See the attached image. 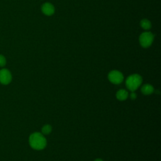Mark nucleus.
Here are the masks:
<instances>
[{
  "label": "nucleus",
  "instance_id": "obj_6",
  "mask_svg": "<svg viewBox=\"0 0 161 161\" xmlns=\"http://www.w3.org/2000/svg\"><path fill=\"white\" fill-rule=\"evenodd\" d=\"M42 11L44 14L50 16L54 13L55 8L52 4L50 3H45L42 6Z\"/></svg>",
  "mask_w": 161,
  "mask_h": 161
},
{
  "label": "nucleus",
  "instance_id": "obj_7",
  "mask_svg": "<svg viewBox=\"0 0 161 161\" xmlns=\"http://www.w3.org/2000/svg\"><path fill=\"white\" fill-rule=\"evenodd\" d=\"M141 91L145 95H149L153 92L154 88L151 84H144L143 86H142V87L141 88Z\"/></svg>",
  "mask_w": 161,
  "mask_h": 161
},
{
  "label": "nucleus",
  "instance_id": "obj_13",
  "mask_svg": "<svg viewBox=\"0 0 161 161\" xmlns=\"http://www.w3.org/2000/svg\"><path fill=\"white\" fill-rule=\"evenodd\" d=\"M94 161H103V160L102 159H101V158H97Z\"/></svg>",
  "mask_w": 161,
  "mask_h": 161
},
{
  "label": "nucleus",
  "instance_id": "obj_2",
  "mask_svg": "<svg viewBox=\"0 0 161 161\" xmlns=\"http://www.w3.org/2000/svg\"><path fill=\"white\" fill-rule=\"evenodd\" d=\"M142 82V77L137 74H134L128 76L126 80L125 84L126 87L131 92L136 91Z\"/></svg>",
  "mask_w": 161,
  "mask_h": 161
},
{
  "label": "nucleus",
  "instance_id": "obj_12",
  "mask_svg": "<svg viewBox=\"0 0 161 161\" xmlns=\"http://www.w3.org/2000/svg\"><path fill=\"white\" fill-rule=\"evenodd\" d=\"M130 98H131V99H133V100H134V99H135L136 98V94L134 92H132L131 94H130Z\"/></svg>",
  "mask_w": 161,
  "mask_h": 161
},
{
  "label": "nucleus",
  "instance_id": "obj_4",
  "mask_svg": "<svg viewBox=\"0 0 161 161\" xmlns=\"http://www.w3.org/2000/svg\"><path fill=\"white\" fill-rule=\"evenodd\" d=\"M109 80L114 84H119L123 80L124 77L123 74L118 70H112L109 72L108 75Z\"/></svg>",
  "mask_w": 161,
  "mask_h": 161
},
{
  "label": "nucleus",
  "instance_id": "obj_5",
  "mask_svg": "<svg viewBox=\"0 0 161 161\" xmlns=\"http://www.w3.org/2000/svg\"><path fill=\"white\" fill-rule=\"evenodd\" d=\"M12 80V75L11 72L7 69L0 70V83L3 85L9 84Z\"/></svg>",
  "mask_w": 161,
  "mask_h": 161
},
{
  "label": "nucleus",
  "instance_id": "obj_9",
  "mask_svg": "<svg viewBox=\"0 0 161 161\" xmlns=\"http://www.w3.org/2000/svg\"><path fill=\"white\" fill-rule=\"evenodd\" d=\"M140 26L144 30H149L151 28V23L147 19H143L140 21Z\"/></svg>",
  "mask_w": 161,
  "mask_h": 161
},
{
  "label": "nucleus",
  "instance_id": "obj_11",
  "mask_svg": "<svg viewBox=\"0 0 161 161\" xmlns=\"http://www.w3.org/2000/svg\"><path fill=\"white\" fill-rule=\"evenodd\" d=\"M6 64V60L4 55L0 54V67H4Z\"/></svg>",
  "mask_w": 161,
  "mask_h": 161
},
{
  "label": "nucleus",
  "instance_id": "obj_10",
  "mask_svg": "<svg viewBox=\"0 0 161 161\" xmlns=\"http://www.w3.org/2000/svg\"><path fill=\"white\" fill-rule=\"evenodd\" d=\"M52 131V126L50 125H45L42 128V132L43 135H48Z\"/></svg>",
  "mask_w": 161,
  "mask_h": 161
},
{
  "label": "nucleus",
  "instance_id": "obj_8",
  "mask_svg": "<svg viewBox=\"0 0 161 161\" xmlns=\"http://www.w3.org/2000/svg\"><path fill=\"white\" fill-rule=\"evenodd\" d=\"M116 98L119 101H125L128 97V92L125 89H120L119 90L116 94Z\"/></svg>",
  "mask_w": 161,
  "mask_h": 161
},
{
  "label": "nucleus",
  "instance_id": "obj_3",
  "mask_svg": "<svg viewBox=\"0 0 161 161\" xmlns=\"http://www.w3.org/2000/svg\"><path fill=\"white\" fill-rule=\"evenodd\" d=\"M154 38V35L150 31H145L142 33L139 37V42L140 45L143 48L150 47Z\"/></svg>",
  "mask_w": 161,
  "mask_h": 161
},
{
  "label": "nucleus",
  "instance_id": "obj_1",
  "mask_svg": "<svg viewBox=\"0 0 161 161\" xmlns=\"http://www.w3.org/2000/svg\"><path fill=\"white\" fill-rule=\"evenodd\" d=\"M29 143L32 148L36 150H40L46 147L47 140L42 133L35 132L30 136Z\"/></svg>",
  "mask_w": 161,
  "mask_h": 161
}]
</instances>
